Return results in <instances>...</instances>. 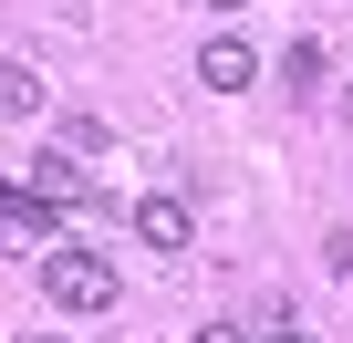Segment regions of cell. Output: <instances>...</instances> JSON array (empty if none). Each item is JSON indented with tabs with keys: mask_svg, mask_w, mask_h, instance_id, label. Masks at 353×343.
Wrapping results in <instances>:
<instances>
[{
	"mask_svg": "<svg viewBox=\"0 0 353 343\" xmlns=\"http://www.w3.org/2000/svg\"><path fill=\"white\" fill-rule=\"evenodd\" d=\"M42 291H52L63 312H114V260H104V250H52V260H42Z\"/></svg>",
	"mask_w": 353,
	"mask_h": 343,
	"instance_id": "cell-1",
	"label": "cell"
},
{
	"mask_svg": "<svg viewBox=\"0 0 353 343\" xmlns=\"http://www.w3.org/2000/svg\"><path fill=\"white\" fill-rule=\"evenodd\" d=\"M0 229H21V239L42 250V239L63 229V198H52V188H32V177H0Z\"/></svg>",
	"mask_w": 353,
	"mask_h": 343,
	"instance_id": "cell-2",
	"label": "cell"
},
{
	"mask_svg": "<svg viewBox=\"0 0 353 343\" xmlns=\"http://www.w3.org/2000/svg\"><path fill=\"white\" fill-rule=\"evenodd\" d=\"M125 229H135L145 250H188V239H198V219H188V198H135V208H125Z\"/></svg>",
	"mask_w": 353,
	"mask_h": 343,
	"instance_id": "cell-3",
	"label": "cell"
},
{
	"mask_svg": "<svg viewBox=\"0 0 353 343\" xmlns=\"http://www.w3.org/2000/svg\"><path fill=\"white\" fill-rule=\"evenodd\" d=\"M198 84H208V94H250V84H260V52H250L239 32H219V42L198 52Z\"/></svg>",
	"mask_w": 353,
	"mask_h": 343,
	"instance_id": "cell-4",
	"label": "cell"
},
{
	"mask_svg": "<svg viewBox=\"0 0 353 343\" xmlns=\"http://www.w3.org/2000/svg\"><path fill=\"white\" fill-rule=\"evenodd\" d=\"M0 115H42V73L21 52H0Z\"/></svg>",
	"mask_w": 353,
	"mask_h": 343,
	"instance_id": "cell-5",
	"label": "cell"
},
{
	"mask_svg": "<svg viewBox=\"0 0 353 343\" xmlns=\"http://www.w3.org/2000/svg\"><path fill=\"white\" fill-rule=\"evenodd\" d=\"M312 84H322V42H291L281 52V94H312Z\"/></svg>",
	"mask_w": 353,
	"mask_h": 343,
	"instance_id": "cell-6",
	"label": "cell"
},
{
	"mask_svg": "<svg viewBox=\"0 0 353 343\" xmlns=\"http://www.w3.org/2000/svg\"><path fill=\"white\" fill-rule=\"evenodd\" d=\"M198 343H250V333H239V322H208V333H198Z\"/></svg>",
	"mask_w": 353,
	"mask_h": 343,
	"instance_id": "cell-7",
	"label": "cell"
},
{
	"mask_svg": "<svg viewBox=\"0 0 353 343\" xmlns=\"http://www.w3.org/2000/svg\"><path fill=\"white\" fill-rule=\"evenodd\" d=\"M208 11H219V21H239V11H250V0H208Z\"/></svg>",
	"mask_w": 353,
	"mask_h": 343,
	"instance_id": "cell-8",
	"label": "cell"
},
{
	"mask_svg": "<svg viewBox=\"0 0 353 343\" xmlns=\"http://www.w3.org/2000/svg\"><path fill=\"white\" fill-rule=\"evenodd\" d=\"M270 343H312V333H291V322H270Z\"/></svg>",
	"mask_w": 353,
	"mask_h": 343,
	"instance_id": "cell-9",
	"label": "cell"
},
{
	"mask_svg": "<svg viewBox=\"0 0 353 343\" xmlns=\"http://www.w3.org/2000/svg\"><path fill=\"white\" fill-rule=\"evenodd\" d=\"M21 343H63V333H21Z\"/></svg>",
	"mask_w": 353,
	"mask_h": 343,
	"instance_id": "cell-10",
	"label": "cell"
}]
</instances>
